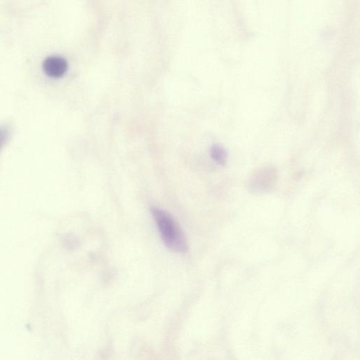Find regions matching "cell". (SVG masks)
Masks as SVG:
<instances>
[{
	"label": "cell",
	"mask_w": 360,
	"mask_h": 360,
	"mask_svg": "<svg viewBox=\"0 0 360 360\" xmlns=\"http://www.w3.org/2000/svg\"><path fill=\"white\" fill-rule=\"evenodd\" d=\"M151 213L167 248L177 253L187 252V238L175 219L166 211L157 207H152Z\"/></svg>",
	"instance_id": "6da1fadb"
},
{
	"label": "cell",
	"mask_w": 360,
	"mask_h": 360,
	"mask_svg": "<svg viewBox=\"0 0 360 360\" xmlns=\"http://www.w3.org/2000/svg\"><path fill=\"white\" fill-rule=\"evenodd\" d=\"M278 178V171L275 167H262L251 175L247 182V188L253 194L269 193L276 187Z\"/></svg>",
	"instance_id": "7a4b0ae2"
},
{
	"label": "cell",
	"mask_w": 360,
	"mask_h": 360,
	"mask_svg": "<svg viewBox=\"0 0 360 360\" xmlns=\"http://www.w3.org/2000/svg\"><path fill=\"white\" fill-rule=\"evenodd\" d=\"M45 72L52 77H60L67 71L68 61L61 55H53L47 57L43 63Z\"/></svg>",
	"instance_id": "3957f363"
},
{
	"label": "cell",
	"mask_w": 360,
	"mask_h": 360,
	"mask_svg": "<svg viewBox=\"0 0 360 360\" xmlns=\"http://www.w3.org/2000/svg\"><path fill=\"white\" fill-rule=\"evenodd\" d=\"M211 157L217 164L224 166L227 161V153L225 149L219 145H214L211 148L210 151Z\"/></svg>",
	"instance_id": "277c9868"
},
{
	"label": "cell",
	"mask_w": 360,
	"mask_h": 360,
	"mask_svg": "<svg viewBox=\"0 0 360 360\" xmlns=\"http://www.w3.org/2000/svg\"><path fill=\"white\" fill-rule=\"evenodd\" d=\"M10 133V128L8 126H0V148L4 145L7 140Z\"/></svg>",
	"instance_id": "5b68a950"
}]
</instances>
